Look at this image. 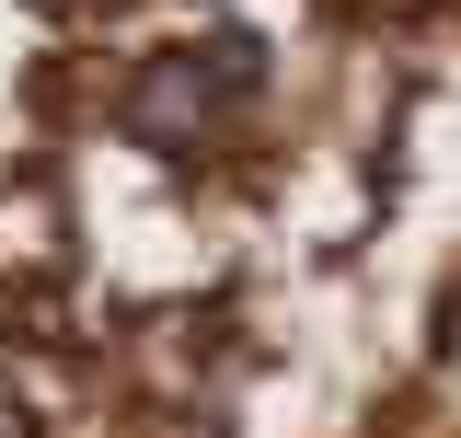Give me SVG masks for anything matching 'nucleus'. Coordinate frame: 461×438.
Wrapping results in <instances>:
<instances>
[{"label":"nucleus","instance_id":"f257e3e1","mask_svg":"<svg viewBox=\"0 0 461 438\" xmlns=\"http://www.w3.org/2000/svg\"><path fill=\"white\" fill-rule=\"evenodd\" d=\"M254 93H266V35L220 23L208 47H162L127 81V127H139L150 151H196V139H208L230 105H254Z\"/></svg>","mask_w":461,"mask_h":438}]
</instances>
